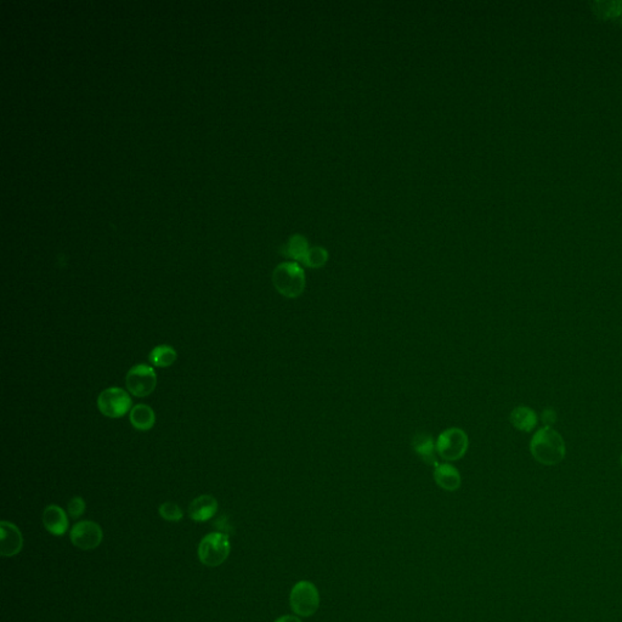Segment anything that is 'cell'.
Returning <instances> with one entry per match:
<instances>
[{
	"label": "cell",
	"instance_id": "20",
	"mask_svg": "<svg viewBox=\"0 0 622 622\" xmlns=\"http://www.w3.org/2000/svg\"><path fill=\"white\" fill-rule=\"evenodd\" d=\"M86 501L82 499V497H79V496H76L73 499H71L68 504H67V512L70 514L71 518H73V519H77L79 516H82L86 512Z\"/></svg>",
	"mask_w": 622,
	"mask_h": 622
},
{
	"label": "cell",
	"instance_id": "11",
	"mask_svg": "<svg viewBox=\"0 0 622 622\" xmlns=\"http://www.w3.org/2000/svg\"><path fill=\"white\" fill-rule=\"evenodd\" d=\"M412 449L414 454L428 466H437L438 462V452H437V442L433 437L427 433H418L412 439Z\"/></svg>",
	"mask_w": 622,
	"mask_h": 622
},
{
	"label": "cell",
	"instance_id": "16",
	"mask_svg": "<svg viewBox=\"0 0 622 622\" xmlns=\"http://www.w3.org/2000/svg\"><path fill=\"white\" fill-rule=\"evenodd\" d=\"M511 423L516 429L521 432H531L537 423V417L535 412L529 407L519 406L513 409L511 414Z\"/></svg>",
	"mask_w": 622,
	"mask_h": 622
},
{
	"label": "cell",
	"instance_id": "12",
	"mask_svg": "<svg viewBox=\"0 0 622 622\" xmlns=\"http://www.w3.org/2000/svg\"><path fill=\"white\" fill-rule=\"evenodd\" d=\"M434 480L445 491H457L462 485V476L459 469L450 463H439L434 466Z\"/></svg>",
	"mask_w": 622,
	"mask_h": 622
},
{
	"label": "cell",
	"instance_id": "2",
	"mask_svg": "<svg viewBox=\"0 0 622 622\" xmlns=\"http://www.w3.org/2000/svg\"><path fill=\"white\" fill-rule=\"evenodd\" d=\"M276 291L285 298L295 299L305 291V274L298 262H282L272 272Z\"/></svg>",
	"mask_w": 622,
	"mask_h": 622
},
{
	"label": "cell",
	"instance_id": "19",
	"mask_svg": "<svg viewBox=\"0 0 622 622\" xmlns=\"http://www.w3.org/2000/svg\"><path fill=\"white\" fill-rule=\"evenodd\" d=\"M327 252L322 250V248L317 247V248H311V250H309V253H307L304 264L309 266V267H312V269H317V267L324 266L325 264H326V262H327Z\"/></svg>",
	"mask_w": 622,
	"mask_h": 622
},
{
	"label": "cell",
	"instance_id": "9",
	"mask_svg": "<svg viewBox=\"0 0 622 622\" xmlns=\"http://www.w3.org/2000/svg\"><path fill=\"white\" fill-rule=\"evenodd\" d=\"M0 552L3 557H14L21 552L24 546L22 534L16 525L10 521L0 523Z\"/></svg>",
	"mask_w": 622,
	"mask_h": 622
},
{
	"label": "cell",
	"instance_id": "15",
	"mask_svg": "<svg viewBox=\"0 0 622 622\" xmlns=\"http://www.w3.org/2000/svg\"><path fill=\"white\" fill-rule=\"evenodd\" d=\"M176 359H178V352H176L175 349L170 345H167V344H162V345L152 349L150 355H148L150 362L156 367H160V369L170 367L175 362Z\"/></svg>",
	"mask_w": 622,
	"mask_h": 622
},
{
	"label": "cell",
	"instance_id": "10",
	"mask_svg": "<svg viewBox=\"0 0 622 622\" xmlns=\"http://www.w3.org/2000/svg\"><path fill=\"white\" fill-rule=\"evenodd\" d=\"M43 524L53 536H63L70 525L67 513L56 504H50L44 509Z\"/></svg>",
	"mask_w": 622,
	"mask_h": 622
},
{
	"label": "cell",
	"instance_id": "13",
	"mask_svg": "<svg viewBox=\"0 0 622 622\" xmlns=\"http://www.w3.org/2000/svg\"><path fill=\"white\" fill-rule=\"evenodd\" d=\"M218 511L217 499L213 496L202 495L193 499L188 506V516L198 523L212 519Z\"/></svg>",
	"mask_w": 622,
	"mask_h": 622
},
{
	"label": "cell",
	"instance_id": "1",
	"mask_svg": "<svg viewBox=\"0 0 622 622\" xmlns=\"http://www.w3.org/2000/svg\"><path fill=\"white\" fill-rule=\"evenodd\" d=\"M530 450L534 459L546 466L558 464L565 457L564 440L551 427H544L535 433L531 439Z\"/></svg>",
	"mask_w": 622,
	"mask_h": 622
},
{
	"label": "cell",
	"instance_id": "23",
	"mask_svg": "<svg viewBox=\"0 0 622 622\" xmlns=\"http://www.w3.org/2000/svg\"><path fill=\"white\" fill-rule=\"evenodd\" d=\"M621 464H622V456H621Z\"/></svg>",
	"mask_w": 622,
	"mask_h": 622
},
{
	"label": "cell",
	"instance_id": "3",
	"mask_svg": "<svg viewBox=\"0 0 622 622\" xmlns=\"http://www.w3.org/2000/svg\"><path fill=\"white\" fill-rule=\"evenodd\" d=\"M231 551L229 536L224 532H210L198 546V558L202 564L217 568L229 557Z\"/></svg>",
	"mask_w": 622,
	"mask_h": 622
},
{
	"label": "cell",
	"instance_id": "21",
	"mask_svg": "<svg viewBox=\"0 0 622 622\" xmlns=\"http://www.w3.org/2000/svg\"><path fill=\"white\" fill-rule=\"evenodd\" d=\"M542 419L547 424V427L551 426V424L556 422V412L552 411V409H546L544 414H542Z\"/></svg>",
	"mask_w": 622,
	"mask_h": 622
},
{
	"label": "cell",
	"instance_id": "4",
	"mask_svg": "<svg viewBox=\"0 0 622 622\" xmlns=\"http://www.w3.org/2000/svg\"><path fill=\"white\" fill-rule=\"evenodd\" d=\"M290 606L299 618H310L319 609V590L307 580L297 582L290 594Z\"/></svg>",
	"mask_w": 622,
	"mask_h": 622
},
{
	"label": "cell",
	"instance_id": "8",
	"mask_svg": "<svg viewBox=\"0 0 622 622\" xmlns=\"http://www.w3.org/2000/svg\"><path fill=\"white\" fill-rule=\"evenodd\" d=\"M70 536L76 547L83 551H91L101 544L103 537V529L95 521L83 520L74 525L71 530Z\"/></svg>",
	"mask_w": 622,
	"mask_h": 622
},
{
	"label": "cell",
	"instance_id": "22",
	"mask_svg": "<svg viewBox=\"0 0 622 622\" xmlns=\"http://www.w3.org/2000/svg\"><path fill=\"white\" fill-rule=\"evenodd\" d=\"M275 622H302V620L297 615H283L277 620H275Z\"/></svg>",
	"mask_w": 622,
	"mask_h": 622
},
{
	"label": "cell",
	"instance_id": "5",
	"mask_svg": "<svg viewBox=\"0 0 622 622\" xmlns=\"http://www.w3.org/2000/svg\"><path fill=\"white\" fill-rule=\"evenodd\" d=\"M469 447L468 435L461 428L444 430L437 439V452L444 461L454 462L462 459Z\"/></svg>",
	"mask_w": 622,
	"mask_h": 622
},
{
	"label": "cell",
	"instance_id": "18",
	"mask_svg": "<svg viewBox=\"0 0 622 622\" xmlns=\"http://www.w3.org/2000/svg\"><path fill=\"white\" fill-rule=\"evenodd\" d=\"M158 512L160 516L167 521H180L184 516L183 509L174 502H164L160 504Z\"/></svg>",
	"mask_w": 622,
	"mask_h": 622
},
{
	"label": "cell",
	"instance_id": "14",
	"mask_svg": "<svg viewBox=\"0 0 622 622\" xmlns=\"http://www.w3.org/2000/svg\"><path fill=\"white\" fill-rule=\"evenodd\" d=\"M131 426L140 432H148L152 429L156 423L155 411L148 405L139 404L131 409L129 414Z\"/></svg>",
	"mask_w": 622,
	"mask_h": 622
},
{
	"label": "cell",
	"instance_id": "6",
	"mask_svg": "<svg viewBox=\"0 0 622 622\" xmlns=\"http://www.w3.org/2000/svg\"><path fill=\"white\" fill-rule=\"evenodd\" d=\"M131 397L122 388L111 387L103 390L98 397L100 412L108 418H122L131 411Z\"/></svg>",
	"mask_w": 622,
	"mask_h": 622
},
{
	"label": "cell",
	"instance_id": "17",
	"mask_svg": "<svg viewBox=\"0 0 622 622\" xmlns=\"http://www.w3.org/2000/svg\"><path fill=\"white\" fill-rule=\"evenodd\" d=\"M282 253L287 255V257H290V258L295 259L297 262H303L304 264L307 253H309L307 241L303 238H300V236H295V238H292L290 240L286 247L283 248Z\"/></svg>",
	"mask_w": 622,
	"mask_h": 622
},
{
	"label": "cell",
	"instance_id": "7",
	"mask_svg": "<svg viewBox=\"0 0 622 622\" xmlns=\"http://www.w3.org/2000/svg\"><path fill=\"white\" fill-rule=\"evenodd\" d=\"M128 392L136 397L151 395L157 387V374L151 366L145 364H136L128 371L126 376Z\"/></svg>",
	"mask_w": 622,
	"mask_h": 622
}]
</instances>
